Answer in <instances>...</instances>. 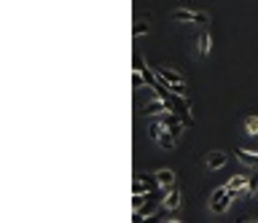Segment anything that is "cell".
Here are the masks:
<instances>
[{"label":"cell","mask_w":258,"mask_h":223,"mask_svg":"<svg viewBox=\"0 0 258 223\" xmlns=\"http://www.w3.org/2000/svg\"><path fill=\"white\" fill-rule=\"evenodd\" d=\"M245 129H248L250 135H258V116H248V119H245Z\"/></svg>","instance_id":"cell-14"},{"label":"cell","mask_w":258,"mask_h":223,"mask_svg":"<svg viewBox=\"0 0 258 223\" xmlns=\"http://www.w3.org/2000/svg\"><path fill=\"white\" fill-rule=\"evenodd\" d=\"M145 110H148V116H156V113H162V110H172V102H167V100H162V97H159L156 102L145 105Z\"/></svg>","instance_id":"cell-7"},{"label":"cell","mask_w":258,"mask_h":223,"mask_svg":"<svg viewBox=\"0 0 258 223\" xmlns=\"http://www.w3.org/2000/svg\"><path fill=\"white\" fill-rule=\"evenodd\" d=\"M172 94H180V97H186V83H175V86H170Z\"/></svg>","instance_id":"cell-16"},{"label":"cell","mask_w":258,"mask_h":223,"mask_svg":"<svg viewBox=\"0 0 258 223\" xmlns=\"http://www.w3.org/2000/svg\"><path fill=\"white\" fill-rule=\"evenodd\" d=\"M226 161H229L226 153H210V156H207V167H210V169H221Z\"/></svg>","instance_id":"cell-11"},{"label":"cell","mask_w":258,"mask_h":223,"mask_svg":"<svg viewBox=\"0 0 258 223\" xmlns=\"http://www.w3.org/2000/svg\"><path fill=\"white\" fill-rule=\"evenodd\" d=\"M234 156H237V159H240L242 164H248V167H258V153H248V150L237 148Z\"/></svg>","instance_id":"cell-8"},{"label":"cell","mask_w":258,"mask_h":223,"mask_svg":"<svg viewBox=\"0 0 258 223\" xmlns=\"http://www.w3.org/2000/svg\"><path fill=\"white\" fill-rule=\"evenodd\" d=\"M172 19L175 22H191V24H207L210 16L204 11H188V8H175L172 11Z\"/></svg>","instance_id":"cell-1"},{"label":"cell","mask_w":258,"mask_h":223,"mask_svg":"<svg viewBox=\"0 0 258 223\" xmlns=\"http://www.w3.org/2000/svg\"><path fill=\"white\" fill-rule=\"evenodd\" d=\"M156 75L162 78L164 83H170V86H175V83H183L180 73H175V70H172V68H156Z\"/></svg>","instance_id":"cell-4"},{"label":"cell","mask_w":258,"mask_h":223,"mask_svg":"<svg viewBox=\"0 0 258 223\" xmlns=\"http://www.w3.org/2000/svg\"><path fill=\"white\" fill-rule=\"evenodd\" d=\"M156 183H159V186H164V188H170L172 183H175V172H172V169H159V172H156Z\"/></svg>","instance_id":"cell-9"},{"label":"cell","mask_w":258,"mask_h":223,"mask_svg":"<svg viewBox=\"0 0 258 223\" xmlns=\"http://www.w3.org/2000/svg\"><path fill=\"white\" fill-rule=\"evenodd\" d=\"M164 210H175L177 205H180V191H177V188H170L167 194H164Z\"/></svg>","instance_id":"cell-6"},{"label":"cell","mask_w":258,"mask_h":223,"mask_svg":"<svg viewBox=\"0 0 258 223\" xmlns=\"http://www.w3.org/2000/svg\"><path fill=\"white\" fill-rule=\"evenodd\" d=\"M132 65H135V70H140V73H143V78H145V83H148V86H154V83H156V78H154V73H151V70L145 68V62H143V60H140V57H137V54H135V60H132Z\"/></svg>","instance_id":"cell-5"},{"label":"cell","mask_w":258,"mask_h":223,"mask_svg":"<svg viewBox=\"0 0 258 223\" xmlns=\"http://www.w3.org/2000/svg\"><path fill=\"white\" fill-rule=\"evenodd\" d=\"M143 83H145V78H143V73H140V70H135V75H132V86H135V89H140Z\"/></svg>","instance_id":"cell-15"},{"label":"cell","mask_w":258,"mask_h":223,"mask_svg":"<svg viewBox=\"0 0 258 223\" xmlns=\"http://www.w3.org/2000/svg\"><path fill=\"white\" fill-rule=\"evenodd\" d=\"M226 186H229V191L234 194V196H245V194L250 191V180L245 178V175H234V178H231Z\"/></svg>","instance_id":"cell-3"},{"label":"cell","mask_w":258,"mask_h":223,"mask_svg":"<svg viewBox=\"0 0 258 223\" xmlns=\"http://www.w3.org/2000/svg\"><path fill=\"white\" fill-rule=\"evenodd\" d=\"M196 49H199V54H202V57H207V54H210V35H207V30H202V32H199V38H196Z\"/></svg>","instance_id":"cell-10"},{"label":"cell","mask_w":258,"mask_h":223,"mask_svg":"<svg viewBox=\"0 0 258 223\" xmlns=\"http://www.w3.org/2000/svg\"><path fill=\"white\" fill-rule=\"evenodd\" d=\"M135 35H137V38L145 35V24H137V27H135Z\"/></svg>","instance_id":"cell-17"},{"label":"cell","mask_w":258,"mask_h":223,"mask_svg":"<svg viewBox=\"0 0 258 223\" xmlns=\"http://www.w3.org/2000/svg\"><path fill=\"white\" fill-rule=\"evenodd\" d=\"M132 194H151V183L143 180V175H137L135 186H132Z\"/></svg>","instance_id":"cell-12"},{"label":"cell","mask_w":258,"mask_h":223,"mask_svg":"<svg viewBox=\"0 0 258 223\" xmlns=\"http://www.w3.org/2000/svg\"><path fill=\"white\" fill-rule=\"evenodd\" d=\"M231 199H234V194L229 191V186L215 188V191H213V213H226V207H229Z\"/></svg>","instance_id":"cell-2"},{"label":"cell","mask_w":258,"mask_h":223,"mask_svg":"<svg viewBox=\"0 0 258 223\" xmlns=\"http://www.w3.org/2000/svg\"><path fill=\"white\" fill-rule=\"evenodd\" d=\"M156 143H159L162 148H172V146H175V135H172V132H170V135H164V132H162V135L156 137Z\"/></svg>","instance_id":"cell-13"}]
</instances>
